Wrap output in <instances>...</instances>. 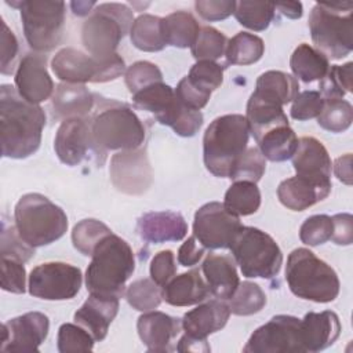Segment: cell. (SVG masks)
I'll use <instances>...</instances> for the list:
<instances>
[{
    "label": "cell",
    "mask_w": 353,
    "mask_h": 353,
    "mask_svg": "<svg viewBox=\"0 0 353 353\" xmlns=\"http://www.w3.org/2000/svg\"><path fill=\"white\" fill-rule=\"evenodd\" d=\"M95 146L105 150H134L145 141V127L139 117L125 105L112 102L91 119Z\"/></svg>",
    "instance_id": "9c48e42d"
},
{
    "label": "cell",
    "mask_w": 353,
    "mask_h": 353,
    "mask_svg": "<svg viewBox=\"0 0 353 353\" xmlns=\"http://www.w3.org/2000/svg\"><path fill=\"white\" fill-rule=\"evenodd\" d=\"M330 192L331 188L313 183L309 179L295 175L284 179L279 185L277 197L284 207L292 211H303L324 200Z\"/></svg>",
    "instance_id": "83f0119b"
},
{
    "label": "cell",
    "mask_w": 353,
    "mask_h": 353,
    "mask_svg": "<svg viewBox=\"0 0 353 353\" xmlns=\"http://www.w3.org/2000/svg\"><path fill=\"white\" fill-rule=\"evenodd\" d=\"M334 172L341 182L346 185H352V154L350 153H346L335 160Z\"/></svg>",
    "instance_id": "6125c7cd"
},
{
    "label": "cell",
    "mask_w": 353,
    "mask_h": 353,
    "mask_svg": "<svg viewBox=\"0 0 353 353\" xmlns=\"http://www.w3.org/2000/svg\"><path fill=\"white\" fill-rule=\"evenodd\" d=\"M341 321L336 313L324 310L320 313L309 312L301 320V339L305 352H320L338 339Z\"/></svg>",
    "instance_id": "d4e9b609"
},
{
    "label": "cell",
    "mask_w": 353,
    "mask_h": 353,
    "mask_svg": "<svg viewBox=\"0 0 353 353\" xmlns=\"http://www.w3.org/2000/svg\"><path fill=\"white\" fill-rule=\"evenodd\" d=\"M48 330L50 320L44 313L28 312L3 324L0 349L3 352H37Z\"/></svg>",
    "instance_id": "e0dca14e"
},
{
    "label": "cell",
    "mask_w": 353,
    "mask_h": 353,
    "mask_svg": "<svg viewBox=\"0 0 353 353\" xmlns=\"http://www.w3.org/2000/svg\"><path fill=\"white\" fill-rule=\"evenodd\" d=\"M266 170V159L258 148H247L233 165L229 178L232 181H248L256 183Z\"/></svg>",
    "instance_id": "f6af8a7d"
},
{
    "label": "cell",
    "mask_w": 353,
    "mask_h": 353,
    "mask_svg": "<svg viewBox=\"0 0 353 353\" xmlns=\"http://www.w3.org/2000/svg\"><path fill=\"white\" fill-rule=\"evenodd\" d=\"M285 281L291 292L317 303L332 302L339 294L336 272L307 248H295L287 259Z\"/></svg>",
    "instance_id": "277c9868"
},
{
    "label": "cell",
    "mask_w": 353,
    "mask_h": 353,
    "mask_svg": "<svg viewBox=\"0 0 353 353\" xmlns=\"http://www.w3.org/2000/svg\"><path fill=\"white\" fill-rule=\"evenodd\" d=\"M228 46L226 36L212 26H203L190 47L196 61H216L225 55Z\"/></svg>",
    "instance_id": "60d3db41"
},
{
    "label": "cell",
    "mask_w": 353,
    "mask_h": 353,
    "mask_svg": "<svg viewBox=\"0 0 353 353\" xmlns=\"http://www.w3.org/2000/svg\"><path fill=\"white\" fill-rule=\"evenodd\" d=\"M127 302L139 312H149L159 307L163 295L160 285L152 279H139L132 281L125 290Z\"/></svg>",
    "instance_id": "7bdbcfd3"
},
{
    "label": "cell",
    "mask_w": 353,
    "mask_h": 353,
    "mask_svg": "<svg viewBox=\"0 0 353 353\" xmlns=\"http://www.w3.org/2000/svg\"><path fill=\"white\" fill-rule=\"evenodd\" d=\"M54 149L58 159L70 167L83 163L90 152L99 154V149L94 143L91 132V119L72 117L65 119L57 130ZM102 153V152H101ZM105 154V153H102Z\"/></svg>",
    "instance_id": "2e32d148"
},
{
    "label": "cell",
    "mask_w": 353,
    "mask_h": 353,
    "mask_svg": "<svg viewBox=\"0 0 353 353\" xmlns=\"http://www.w3.org/2000/svg\"><path fill=\"white\" fill-rule=\"evenodd\" d=\"M109 171L114 188L127 194H142L152 185V167L142 148L116 153Z\"/></svg>",
    "instance_id": "9a60e30c"
},
{
    "label": "cell",
    "mask_w": 353,
    "mask_h": 353,
    "mask_svg": "<svg viewBox=\"0 0 353 353\" xmlns=\"http://www.w3.org/2000/svg\"><path fill=\"white\" fill-rule=\"evenodd\" d=\"M51 69L62 83L74 84L106 83L117 79L121 72L120 62L114 55L98 58L70 47L62 48L54 55Z\"/></svg>",
    "instance_id": "8fae6325"
},
{
    "label": "cell",
    "mask_w": 353,
    "mask_h": 353,
    "mask_svg": "<svg viewBox=\"0 0 353 353\" xmlns=\"http://www.w3.org/2000/svg\"><path fill=\"white\" fill-rule=\"evenodd\" d=\"M265 52L261 37L248 32H239L228 40L225 57L230 65H251L258 62Z\"/></svg>",
    "instance_id": "d590c367"
},
{
    "label": "cell",
    "mask_w": 353,
    "mask_h": 353,
    "mask_svg": "<svg viewBox=\"0 0 353 353\" xmlns=\"http://www.w3.org/2000/svg\"><path fill=\"white\" fill-rule=\"evenodd\" d=\"M230 316V309L222 299H211L186 312L182 317V328L186 335L196 339H207L208 335L222 330Z\"/></svg>",
    "instance_id": "603a6c76"
},
{
    "label": "cell",
    "mask_w": 353,
    "mask_h": 353,
    "mask_svg": "<svg viewBox=\"0 0 353 353\" xmlns=\"http://www.w3.org/2000/svg\"><path fill=\"white\" fill-rule=\"evenodd\" d=\"M1 288L12 294H23L26 290V270L23 262L1 256Z\"/></svg>",
    "instance_id": "f5cc1de1"
},
{
    "label": "cell",
    "mask_w": 353,
    "mask_h": 353,
    "mask_svg": "<svg viewBox=\"0 0 353 353\" xmlns=\"http://www.w3.org/2000/svg\"><path fill=\"white\" fill-rule=\"evenodd\" d=\"M228 301L230 313L236 316H251L263 309L266 305V295L256 283L243 281Z\"/></svg>",
    "instance_id": "ab89813d"
},
{
    "label": "cell",
    "mask_w": 353,
    "mask_h": 353,
    "mask_svg": "<svg viewBox=\"0 0 353 353\" xmlns=\"http://www.w3.org/2000/svg\"><path fill=\"white\" fill-rule=\"evenodd\" d=\"M181 328L182 320L157 310L145 312L137 321L138 335L149 352L174 350L172 341Z\"/></svg>",
    "instance_id": "ffe728a7"
},
{
    "label": "cell",
    "mask_w": 353,
    "mask_h": 353,
    "mask_svg": "<svg viewBox=\"0 0 353 353\" xmlns=\"http://www.w3.org/2000/svg\"><path fill=\"white\" fill-rule=\"evenodd\" d=\"M236 1L229 0H197L194 8L197 14L205 21L226 19L234 12Z\"/></svg>",
    "instance_id": "6f0895ef"
},
{
    "label": "cell",
    "mask_w": 353,
    "mask_h": 353,
    "mask_svg": "<svg viewBox=\"0 0 353 353\" xmlns=\"http://www.w3.org/2000/svg\"><path fill=\"white\" fill-rule=\"evenodd\" d=\"M324 98L319 91H302L292 101L290 114L292 119L303 121L317 117L323 109Z\"/></svg>",
    "instance_id": "db71d44e"
},
{
    "label": "cell",
    "mask_w": 353,
    "mask_h": 353,
    "mask_svg": "<svg viewBox=\"0 0 353 353\" xmlns=\"http://www.w3.org/2000/svg\"><path fill=\"white\" fill-rule=\"evenodd\" d=\"M234 262L248 279H272L279 274L283 254L276 240L252 226H241L229 244Z\"/></svg>",
    "instance_id": "ba28073f"
},
{
    "label": "cell",
    "mask_w": 353,
    "mask_h": 353,
    "mask_svg": "<svg viewBox=\"0 0 353 353\" xmlns=\"http://www.w3.org/2000/svg\"><path fill=\"white\" fill-rule=\"evenodd\" d=\"M95 339L92 335L81 325L65 323L58 330L57 346L61 353H77V352H91Z\"/></svg>",
    "instance_id": "bcb514c9"
},
{
    "label": "cell",
    "mask_w": 353,
    "mask_h": 353,
    "mask_svg": "<svg viewBox=\"0 0 353 353\" xmlns=\"http://www.w3.org/2000/svg\"><path fill=\"white\" fill-rule=\"evenodd\" d=\"M150 279L160 287L165 285L176 273L175 256L171 250L159 251L150 262Z\"/></svg>",
    "instance_id": "11a10c76"
},
{
    "label": "cell",
    "mask_w": 353,
    "mask_h": 353,
    "mask_svg": "<svg viewBox=\"0 0 353 353\" xmlns=\"http://www.w3.org/2000/svg\"><path fill=\"white\" fill-rule=\"evenodd\" d=\"M276 10H279L283 15L291 19H298L302 17V4L299 1H292V3H280L274 4Z\"/></svg>",
    "instance_id": "e7e4bbea"
},
{
    "label": "cell",
    "mask_w": 353,
    "mask_h": 353,
    "mask_svg": "<svg viewBox=\"0 0 353 353\" xmlns=\"http://www.w3.org/2000/svg\"><path fill=\"white\" fill-rule=\"evenodd\" d=\"M178 352H211L210 345L207 343V339H196L189 335H183L179 339V343L176 346Z\"/></svg>",
    "instance_id": "be15d7a7"
},
{
    "label": "cell",
    "mask_w": 353,
    "mask_h": 353,
    "mask_svg": "<svg viewBox=\"0 0 353 353\" xmlns=\"http://www.w3.org/2000/svg\"><path fill=\"white\" fill-rule=\"evenodd\" d=\"M18 54V40L14 32L1 19V73L11 74Z\"/></svg>",
    "instance_id": "680465c9"
},
{
    "label": "cell",
    "mask_w": 353,
    "mask_h": 353,
    "mask_svg": "<svg viewBox=\"0 0 353 353\" xmlns=\"http://www.w3.org/2000/svg\"><path fill=\"white\" fill-rule=\"evenodd\" d=\"M163 299L172 306H192L205 301L210 290L200 270L193 269L179 276H174L161 288Z\"/></svg>",
    "instance_id": "4316f807"
},
{
    "label": "cell",
    "mask_w": 353,
    "mask_h": 353,
    "mask_svg": "<svg viewBox=\"0 0 353 353\" xmlns=\"http://www.w3.org/2000/svg\"><path fill=\"white\" fill-rule=\"evenodd\" d=\"M248 138L245 116L225 114L212 120L203 138L205 168L215 176L229 178L233 165L247 150Z\"/></svg>",
    "instance_id": "3957f363"
},
{
    "label": "cell",
    "mask_w": 353,
    "mask_h": 353,
    "mask_svg": "<svg viewBox=\"0 0 353 353\" xmlns=\"http://www.w3.org/2000/svg\"><path fill=\"white\" fill-rule=\"evenodd\" d=\"M175 95L178 98V101L185 105L189 109L193 110H200L203 109L211 97L210 91H204L199 87H196L193 83H190V80L185 76L176 85L175 88Z\"/></svg>",
    "instance_id": "9f6ffc18"
},
{
    "label": "cell",
    "mask_w": 353,
    "mask_h": 353,
    "mask_svg": "<svg viewBox=\"0 0 353 353\" xmlns=\"http://www.w3.org/2000/svg\"><path fill=\"white\" fill-rule=\"evenodd\" d=\"M245 120L255 141L274 127L288 125L281 102L259 90H255L247 102Z\"/></svg>",
    "instance_id": "44dd1931"
},
{
    "label": "cell",
    "mask_w": 353,
    "mask_h": 353,
    "mask_svg": "<svg viewBox=\"0 0 353 353\" xmlns=\"http://www.w3.org/2000/svg\"><path fill=\"white\" fill-rule=\"evenodd\" d=\"M255 90L274 97L284 106L292 102L298 95L299 83L292 74L284 73L281 70H268L258 77Z\"/></svg>",
    "instance_id": "8d00e7d4"
},
{
    "label": "cell",
    "mask_w": 353,
    "mask_h": 353,
    "mask_svg": "<svg viewBox=\"0 0 353 353\" xmlns=\"http://www.w3.org/2000/svg\"><path fill=\"white\" fill-rule=\"evenodd\" d=\"M256 143L265 159L270 161H285L294 156L298 138L290 125H280L265 132Z\"/></svg>",
    "instance_id": "d6a6232c"
},
{
    "label": "cell",
    "mask_w": 353,
    "mask_h": 353,
    "mask_svg": "<svg viewBox=\"0 0 353 353\" xmlns=\"http://www.w3.org/2000/svg\"><path fill=\"white\" fill-rule=\"evenodd\" d=\"M353 3H316L309 14L312 40L328 59H342L350 54Z\"/></svg>",
    "instance_id": "8992f818"
},
{
    "label": "cell",
    "mask_w": 353,
    "mask_h": 353,
    "mask_svg": "<svg viewBox=\"0 0 353 353\" xmlns=\"http://www.w3.org/2000/svg\"><path fill=\"white\" fill-rule=\"evenodd\" d=\"M161 29L165 44L178 48L192 47L200 32L199 22L188 11H175L161 18Z\"/></svg>",
    "instance_id": "4dcf8cb0"
},
{
    "label": "cell",
    "mask_w": 353,
    "mask_h": 353,
    "mask_svg": "<svg viewBox=\"0 0 353 353\" xmlns=\"http://www.w3.org/2000/svg\"><path fill=\"white\" fill-rule=\"evenodd\" d=\"M241 226L239 216L229 212L223 203L211 201L196 211L193 236L204 248H229Z\"/></svg>",
    "instance_id": "5bb4252c"
},
{
    "label": "cell",
    "mask_w": 353,
    "mask_h": 353,
    "mask_svg": "<svg viewBox=\"0 0 353 353\" xmlns=\"http://www.w3.org/2000/svg\"><path fill=\"white\" fill-rule=\"evenodd\" d=\"M112 230L98 219H83L72 230L73 247L85 256H91L98 243L110 234Z\"/></svg>",
    "instance_id": "b9f144b4"
},
{
    "label": "cell",
    "mask_w": 353,
    "mask_h": 353,
    "mask_svg": "<svg viewBox=\"0 0 353 353\" xmlns=\"http://www.w3.org/2000/svg\"><path fill=\"white\" fill-rule=\"evenodd\" d=\"M163 80V73L157 65L149 61H138L128 66L124 73V81L128 91L134 95L142 88Z\"/></svg>",
    "instance_id": "c3c4849f"
},
{
    "label": "cell",
    "mask_w": 353,
    "mask_h": 353,
    "mask_svg": "<svg viewBox=\"0 0 353 353\" xmlns=\"http://www.w3.org/2000/svg\"><path fill=\"white\" fill-rule=\"evenodd\" d=\"M176 101L178 99L172 87L164 84L163 81L150 84L132 95L134 105L138 109L153 113L160 124L175 106Z\"/></svg>",
    "instance_id": "1f68e13d"
},
{
    "label": "cell",
    "mask_w": 353,
    "mask_h": 353,
    "mask_svg": "<svg viewBox=\"0 0 353 353\" xmlns=\"http://www.w3.org/2000/svg\"><path fill=\"white\" fill-rule=\"evenodd\" d=\"M46 113L41 106L23 99L15 87L0 88L1 154L10 159H26L40 146Z\"/></svg>",
    "instance_id": "6da1fadb"
},
{
    "label": "cell",
    "mask_w": 353,
    "mask_h": 353,
    "mask_svg": "<svg viewBox=\"0 0 353 353\" xmlns=\"http://www.w3.org/2000/svg\"><path fill=\"white\" fill-rule=\"evenodd\" d=\"M94 106V95L84 84L61 83L52 94V109L58 117H85Z\"/></svg>",
    "instance_id": "f1b7e54d"
},
{
    "label": "cell",
    "mask_w": 353,
    "mask_h": 353,
    "mask_svg": "<svg viewBox=\"0 0 353 353\" xmlns=\"http://www.w3.org/2000/svg\"><path fill=\"white\" fill-rule=\"evenodd\" d=\"M352 62L330 66L327 74L320 80V94L323 98H342L352 92Z\"/></svg>",
    "instance_id": "7dc6e473"
},
{
    "label": "cell",
    "mask_w": 353,
    "mask_h": 353,
    "mask_svg": "<svg viewBox=\"0 0 353 353\" xmlns=\"http://www.w3.org/2000/svg\"><path fill=\"white\" fill-rule=\"evenodd\" d=\"M244 353H305L301 339V320L277 314L256 328L243 347Z\"/></svg>",
    "instance_id": "4fadbf2b"
},
{
    "label": "cell",
    "mask_w": 353,
    "mask_h": 353,
    "mask_svg": "<svg viewBox=\"0 0 353 353\" xmlns=\"http://www.w3.org/2000/svg\"><path fill=\"white\" fill-rule=\"evenodd\" d=\"M142 240L153 244L179 241L188 233V223L179 212L153 211L143 214L137 223Z\"/></svg>",
    "instance_id": "7402d4cb"
},
{
    "label": "cell",
    "mask_w": 353,
    "mask_h": 353,
    "mask_svg": "<svg viewBox=\"0 0 353 353\" xmlns=\"http://www.w3.org/2000/svg\"><path fill=\"white\" fill-rule=\"evenodd\" d=\"M332 234V219L328 215H312L309 216L299 229V239L306 245H320L331 239Z\"/></svg>",
    "instance_id": "816d5d0a"
},
{
    "label": "cell",
    "mask_w": 353,
    "mask_h": 353,
    "mask_svg": "<svg viewBox=\"0 0 353 353\" xmlns=\"http://www.w3.org/2000/svg\"><path fill=\"white\" fill-rule=\"evenodd\" d=\"M134 23L132 11L121 3L95 6L81 26V41L92 57H108L116 52L120 40L130 33Z\"/></svg>",
    "instance_id": "52a82bcc"
},
{
    "label": "cell",
    "mask_w": 353,
    "mask_h": 353,
    "mask_svg": "<svg viewBox=\"0 0 353 353\" xmlns=\"http://www.w3.org/2000/svg\"><path fill=\"white\" fill-rule=\"evenodd\" d=\"M353 121V108L350 102L342 98H324L323 109L317 116L321 128L330 132H342Z\"/></svg>",
    "instance_id": "f35d334b"
},
{
    "label": "cell",
    "mask_w": 353,
    "mask_h": 353,
    "mask_svg": "<svg viewBox=\"0 0 353 353\" xmlns=\"http://www.w3.org/2000/svg\"><path fill=\"white\" fill-rule=\"evenodd\" d=\"M332 219L331 239L338 245H350L353 241V216L347 212L336 214Z\"/></svg>",
    "instance_id": "91938a15"
},
{
    "label": "cell",
    "mask_w": 353,
    "mask_h": 353,
    "mask_svg": "<svg viewBox=\"0 0 353 353\" xmlns=\"http://www.w3.org/2000/svg\"><path fill=\"white\" fill-rule=\"evenodd\" d=\"M225 208L237 215L245 216L258 211L261 205V192L254 182L236 181L225 193Z\"/></svg>",
    "instance_id": "e575fe53"
},
{
    "label": "cell",
    "mask_w": 353,
    "mask_h": 353,
    "mask_svg": "<svg viewBox=\"0 0 353 353\" xmlns=\"http://www.w3.org/2000/svg\"><path fill=\"white\" fill-rule=\"evenodd\" d=\"M14 80L18 94L30 103L39 105L54 94V81L47 70L46 55L26 54L19 61Z\"/></svg>",
    "instance_id": "ac0fdd59"
},
{
    "label": "cell",
    "mask_w": 353,
    "mask_h": 353,
    "mask_svg": "<svg viewBox=\"0 0 353 353\" xmlns=\"http://www.w3.org/2000/svg\"><path fill=\"white\" fill-rule=\"evenodd\" d=\"M290 68L295 77L303 83H312L321 80L327 74L330 61L314 47L307 43H302L294 50L290 58Z\"/></svg>",
    "instance_id": "f546056e"
},
{
    "label": "cell",
    "mask_w": 353,
    "mask_h": 353,
    "mask_svg": "<svg viewBox=\"0 0 353 353\" xmlns=\"http://www.w3.org/2000/svg\"><path fill=\"white\" fill-rule=\"evenodd\" d=\"M130 39L134 47L146 52L161 51L167 46L163 36L161 18L150 14H142L134 19Z\"/></svg>",
    "instance_id": "836d02e7"
},
{
    "label": "cell",
    "mask_w": 353,
    "mask_h": 353,
    "mask_svg": "<svg viewBox=\"0 0 353 353\" xmlns=\"http://www.w3.org/2000/svg\"><path fill=\"white\" fill-rule=\"evenodd\" d=\"M95 6V3H72L70 7L73 8V12L76 15H87V14H91V8Z\"/></svg>",
    "instance_id": "03108f58"
},
{
    "label": "cell",
    "mask_w": 353,
    "mask_h": 353,
    "mask_svg": "<svg viewBox=\"0 0 353 353\" xmlns=\"http://www.w3.org/2000/svg\"><path fill=\"white\" fill-rule=\"evenodd\" d=\"M161 124L171 127L179 137H193L203 125V113L200 110L189 109L176 101L175 106L161 121Z\"/></svg>",
    "instance_id": "ee69618b"
},
{
    "label": "cell",
    "mask_w": 353,
    "mask_h": 353,
    "mask_svg": "<svg viewBox=\"0 0 353 353\" xmlns=\"http://www.w3.org/2000/svg\"><path fill=\"white\" fill-rule=\"evenodd\" d=\"M81 270L65 262H46L32 269L29 274V294L46 301L72 299L80 291Z\"/></svg>",
    "instance_id": "7c38bea8"
},
{
    "label": "cell",
    "mask_w": 353,
    "mask_h": 353,
    "mask_svg": "<svg viewBox=\"0 0 353 353\" xmlns=\"http://www.w3.org/2000/svg\"><path fill=\"white\" fill-rule=\"evenodd\" d=\"M226 66L216 63L214 61H197L189 74L186 76L190 83L196 87L212 92L214 90L219 88L223 81V70Z\"/></svg>",
    "instance_id": "681fc988"
},
{
    "label": "cell",
    "mask_w": 353,
    "mask_h": 353,
    "mask_svg": "<svg viewBox=\"0 0 353 353\" xmlns=\"http://www.w3.org/2000/svg\"><path fill=\"white\" fill-rule=\"evenodd\" d=\"M19 236L33 248L59 240L68 229L65 211L40 193L23 194L14 210Z\"/></svg>",
    "instance_id": "5b68a950"
},
{
    "label": "cell",
    "mask_w": 353,
    "mask_h": 353,
    "mask_svg": "<svg viewBox=\"0 0 353 353\" xmlns=\"http://www.w3.org/2000/svg\"><path fill=\"white\" fill-rule=\"evenodd\" d=\"M117 312L119 298L90 294L88 299L74 313V321L85 328L95 341H103Z\"/></svg>",
    "instance_id": "cb8c5ba5"
},
{
    "label": "cell",
    "mask_w": 353,
    "mask_h": 353,
    "mask_svg": "<svg viewBox=\"0 0 353 353\" xmlns=\"http://www.w3.org/2000/svg\"><path fill=\"white\" fill-rule=\"evenodd\" d=\"M91 256L85 270L87 291L121 298L125 294V283L135 269L132 248L125 240L110 233L98 243Z\"/></svg>",
    "instance_id": "7a4b0ae2"
},
{
    "label": "cell",
    "mask_w": 353,
    "mask_h": 353,
    "mask_svg": "<svg viewBox=\"0 0 353 353\" xmlns=\"http://www.w3.org/2000/svg\"><path fill=\"white\" fill-rule=\"evenodd\" d=\"M7 4L21 11L25 39L34 51H51L61 43L66 14L63 1L32 0L7 1Z\"/></svg>",
    "instance_id": "30bf717a"
},
{
    "label": "cell",
    "mask_w": 353,
    "mask_h": 353,
    "mask_svg": "<svg viewBox=\"0 0 353 353\" xmlns=\"http://www.w3.org/2000/svg\"><path fill=\"white\" fill-rule=\"evenodd\" d=\"M204 255V247L196 240L194 236L188 237V240L178 250V262L182 266H194Z\"/></svg>",
    "instance_id": "94428289"
},
{
    "label": "cell",
    "mask_w": 353,
    "mask_h": 353,
    "mask_svg": "<svg viewBox=\"0 0 353 353\" xmlns=\"http://www.w3.org/2000/svg\"><path fill=\"white\" fill-rule=\"evenodd\" d=\"M276 7L273 3L262 1H236L234 18L237 22L251 30L261 32L268 29L274 19Z\"/></svg>",
    "instance_id": "74e56055"
},
{
    "label": "cell",
    "mask_w": 353,
    "mask_h": 353,
    "mask_svg": "<svg viewBox=\"0 0 353 353\" xmlns=\"http://www.w3.org/2000/svg\"><path fill=\"white\" fill-rule=\"evenodd\" d=\"M1 256L14 258L21 262L29 261L34 255V248L29 245L18 233L15 225L1 222Z\"/></svg>",
    "instance_id": "f907efd6"
},
{
    "label": "cell",
    "mask_w": 353,
    "mask_h": 353,
    "mask_svg": "<svg viewBox=\"0 0 353 353\" xmlns=\"http://www.w3.org/2000/svg\"><path fill=\"white\" fill-rule=\"evenodd\" d=\"M201 272L210 294L216 299H230L240 284L236 262L229 255L208 254L203 261Z\"/></svg>",
    "instance_id": "484cf974"
},
{
    "label": "cell",
    "mask_w": 353,
    "mask_h": 353,
    "mask_svg": "<svg viewBox=\"0 0 353 353\" xmlns=\"http://www.w3.org/2000/svg\"><path fill=\"white\" fill-rule=\"evenodd\" d=\"M292 165L298 176L313 183L332 188L331 185V159L325 146L314 137H302L294 153Z\"/></svg>",
    "instance_id": "d6986e66"
}]
</instances>
